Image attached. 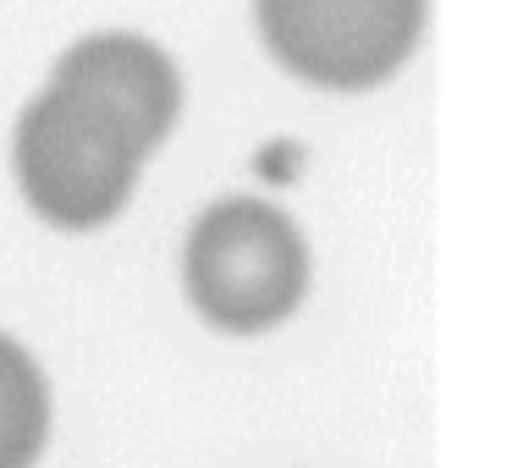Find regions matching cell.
Returning a JSON list of instances; mask_svg holds the SVG:
<instances>
[{"instance_id":"obj_1","label":"cell","mask_w":512,"mask_h":468,"mask_svg":"<svg viewBox=\"0 0 512 468\" xmlns=\"http://www.w3.org/2000/svg\"><path fill=\"white\" fill-rule=\"evenodd\" d=\"M177 111L182 83L160 45L138 34L78 39L17 122V188L50 226L94 232L133 199L138 166L177 127Z\"/></svg>"},{"instance_id":"obj_2","label":"cell","mask_w":512,"mask_h":468,"mask_svg":"<svg viewBox=\"0 0 512 468\" xmlns=\"http://www.w3.org/2000/svg\"><path fill=\"white\" fill-rule=\"evenodd\" d=\"M188 298L215 331L254 336L281 325L309 287L303 237L276 204L221 199L188 232Z\"/></svg>"},{"instance_id":"obj_3","label":"cell","mask_w":512,"mask_h":468,"mask_svg":"<svg viewBox=\"0 0 512 468\" xmlns=\"http://www.w3.org/2000/svg\"><path fill=\"white\" fill-rule=\"evenodd\" d=\"M270 56L320 89H375L413 56L430 0H254Z\"/></svg>"},{"instance_id":"obj_4","label":"cell","mask_w":512,"mask_h":468,"mask_svg":"<svg viewBox=\"0 0 512 468\" xmlns=\"http://www.w3.org/2000/svg\"><path fill=\"white\" fill-rule=\"evenodd\" d=\"M50 435V391L28 347L0 336V468H34Z\"/></svg>"}]
</instances>
